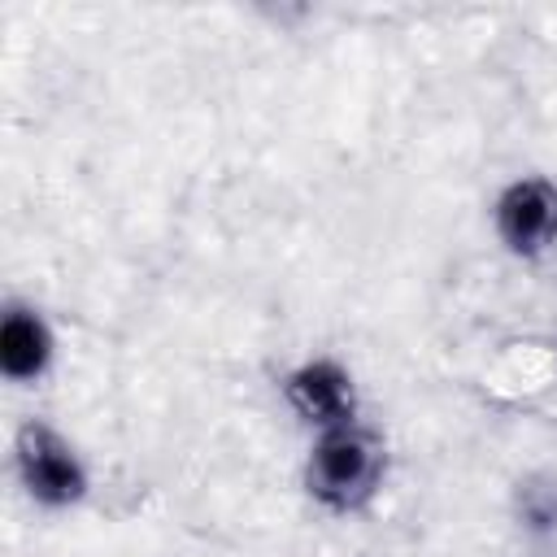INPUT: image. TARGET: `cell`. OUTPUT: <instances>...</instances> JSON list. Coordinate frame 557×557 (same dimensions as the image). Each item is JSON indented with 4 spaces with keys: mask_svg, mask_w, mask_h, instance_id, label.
Wrapping results in <instances>:
<instances>
[{
    "mask_svg": "<svg viewBox=\"0 0 557 557\" xmlns=\"http://www.w3.org/2000/svg\"><path fill=\"white\" fill-rule=\"evenodd\" d=\"M509 518L531 540L557 535V466H535L509 487Z\"/></svg>",
    "mask_w": 557,
    "mask_h": 557,
    "instance_id": "8992f818",
    "label": "cell"
},
{
    "mask_svg": "<svg viewBox=\"0 0 557 557\" xmlns=\"http://www.w3.org/2000/svg\"><path fill=\"white\" fill-rule=\"evenodd\" d=\"M61 339L52 318L26 300V296H4L0 305V374L13 387H39L52 366H57Z\"/></svg>",
    "mask_w": 557,
    "mask_h": 557,
    "instance_id": "5b68a950",
    "label": "cell"
},
{
    "mask_svg": "<svg viewBox=\"0 0 557 557\" xmlns=\"http://www.w3.org/2000/svg\"><path fill=\"white\" fill-rule=\"evenodd\" d=\"M13 479L44 513H70L91 496V466L83 448L48 418H22L13 431Z\"/></svg>",
    "mask_w": 557,
    "mask_h": 557,
    "instance_id": "7a4b0ae2",
    "label": "cell"
},
{
    "mask_svg": "<svg viewBox=\"0 0 557 557\" xmlns=\"http://www.w3.org/2000/svg\"><path fill=\"white\" fill-rule=\"evenodd\" d=\"M553 352H557V331H553Z\"/></svg>",
    "mask_w": 557,
    "mask_h": 557,
    "instance_id": "52a82bcc",
    "label": "cell"
},
{
    "mask_svg": "<svg viewBox=\"0 0 557 557\" xmlns=\"http://www.w3.org/2000/svg\"><path fill=\"white\" fill-rule=\"evenodd\" d=\"M278 400L309 435L361 422V383L352 366L335 352H309L292 361L278 374Z\"/></svg>",
    "mask_w": 557,
    "mask_h": 557,
    "instance_id": "3957f363",
    "label": "cell"
},
{
    "mask_svg": "<svg viewBox=\"0 0 557 557\" xmlns=\"http://www.w3.org/2000/svg\"><path fill=\"white\" fill-rule=\"evenodd\" d=\"M487 222L505 257L527 265L553 257L557 252V178L540 170L513 174L509 183L496 187Z\"/></svg>",
    "mask_w": 557,
    "mask_h": 557,
    "instance_id": "277c9868",
    "label": "cell"
},
{
    "mask_svg": "<svg viewBox=\"0 0 557 557\" xmlns=\"http://www.w3.org/2000/svg\"><path fill=\"white\" fill-rule=\"evenodd\" d=\"M387 470H392V448L383 431L361 418L309 435L300 461V492L309 496L313 509L331 518H357L383 496Z\"/></svg>",
    "mask_w": 557,
    "mask_h": 557,
    "instance_id": "6da1fadb",
    "label": "cell"
}]
</instances>
